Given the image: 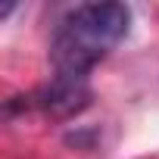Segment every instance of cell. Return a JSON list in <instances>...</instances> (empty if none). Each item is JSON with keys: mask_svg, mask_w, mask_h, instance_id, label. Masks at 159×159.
<instances>
[{"mask_svg": "<svg viewBox=\"0 0 159 159\" xmlns=\"http://www.w3.org/2000/svg\"><path fill=\"white\" fill-rule=\"evenodd\" d=\"M131 31V7L125 3H78L53 28L50 62L53 75L91 78V69L106 59Z\"/></svg>", "mask_w": 159, "mask_h": 159, "instance_id": "6da1fadb", "label": "cell"}, {"mask_svg": "<svg viewBox=\"0 0 159 159\" xmlns=\"http://www.w3.org/2000/svg\"><path fill=\"white\" fill-rule=\"evenodd\" d=\"M91 78H72V75H53L44 88H38L25 109H38L41 116L47 119H56V122H66V119H75L78 112H84L91 106Z\"/></svg>", "mask_w": 159, "mask_h": 159, "instance_id": "7a4b0ae2", "label": "cell"}]
</instances>
